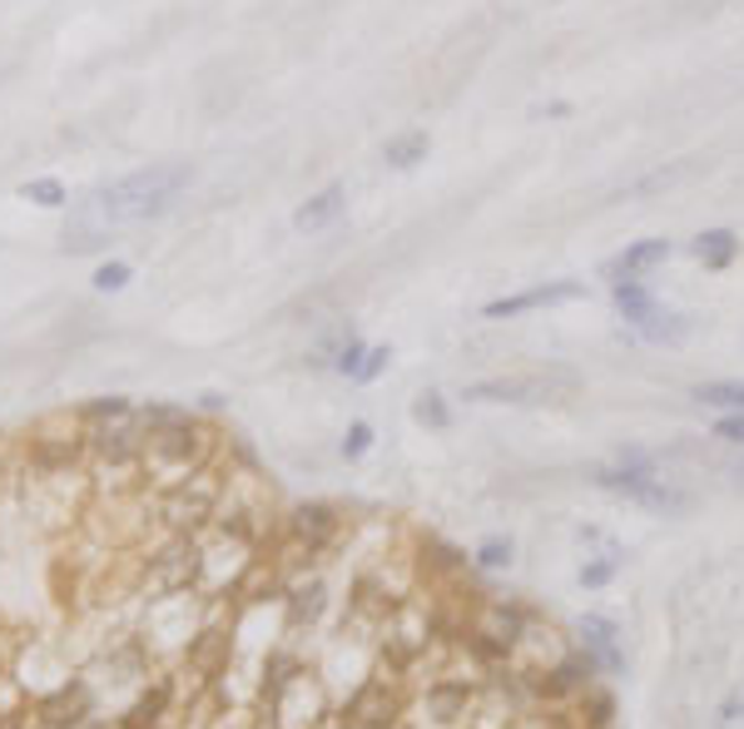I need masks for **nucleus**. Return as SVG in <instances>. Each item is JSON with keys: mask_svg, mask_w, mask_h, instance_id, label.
<instances>
[{"mask_svg": "<svg viewBox=\"0 0 744 729\" xmlns=\"http://www.w3.org/2000/svg\"><path fill=\"white\" fill-rule=\"evenodd\" d=\"M184 189H188L184 164H154V170H134L115 184H99V189L89 194L85 214H95L105 229H115V224H139V219L164 214Z\"/></svg>", "mask_w": 744, "mask_h": 729, "instance_id": "obj_1", "label": "nucleus"}, {"mask_svg": "<svg viewBox=\"0 0 744 729\" xmlns=\"http://www.w3.org/2000/svg\"><path fill=\"white\" fill-rule=\"evenodd\" d=\"M581 392V378L561 368L546 372H521V378H492V382H472L466 402H506V407H561Z\"/></svg>", "mask_w": 744, "mask_h": 729, "instance_id": "obj_2", "label": "nucleus"}, {"mask_svg": "<svg viewBox=\"0 0 744 729\" xmlns=\"http://www.w3.org/2000/svg\"><path fill=\"white\" fill-rule=\"evenodd\" d=\"M591 481L601 491H611V497H625V501H635V507H645L650 516H684V511H690V497L665 487L655 471H635V467L611 461V467H595Z\"/></svg>", "mask_w": 744, "mask_h": 729, "instance_id": "obj_3", "label": "nucleus"}, {"mask_svg": "<svg viewBox=\"0 0 744 729\" xmlns=\"http://www.w3.org/2000/svg\"><path fill=\"white\" fill-rule=\"evenodd\" d=\"M89 447L109 461H129L149 447V422L144 412H115V417H95V437Z\"/></svg>", "mask_w": 744, "mask_h": 729, "instance_id": "obj_4", "label": "nucleus"}, {"mask_svg": "<svg viewBox=\"0 0 744 729\" xmlns=\"http://www.w3.org/2000/svg\"><path fill=\"white\" fill-rule=\"evenodd\" d=\"M581 283H541V289H526V293H511V298H492L486 303V318H521V313H536V308H551V303H571L581 298Z\"/></svg>", "mask_w": 744, "mask_h": 729, "instance_id": "obj_5", "label": "nucleus"}, {"mask_svg": "<svg viewBox=\"0 0 744 729\" xmlns=\"http://www.w3.org/2000/svg\"><path fill=\"white\" fill-rule=\"evenodd\" d=\"M343 209H347V189L343 184H327V189H317L313 199L293 214V229L298 233H317V229H327V224L343 219Z\"/></svg>", "mask_w": 744, "mask_h": 729, "instance_id": "obj_6", "label": "nucleus"}, {"mask_svg": "<svg viewBox=\"0 0 744 729\" xmlns=\"http://www.w3.org/2000/svg\"><path fill=\"white\" fill-rule=\"evenodd\" d=\"M665 259H670V243L665 239H640V243H630V249H625L605 273H611V279H640L645 269H655V263H665Z\"/></svg>", "mask_w": 744, "mask_h": 729, "instance_id": "obj_7", "label": "nucleus"}, {"mask_svg": "<svg viewBox=\"0 0 744 729\" xmlns=\"http://www.w3.org/2000/svg\"><path fill=\"white\" fill-rule=\"evenodd\" d=\"M694 263H704V269H730L734 259H740V233L730 229H704L700 239L690 243Z\"/></svg>", "mask_w": 744, "mask_h": 729, "instance_id": "obj_8", "label": "nucleus"}, {"mask_svg": "<svg viewBox=\"0 0 744 729\" xmlns=\"http://www.w3.org/2000/svg\"><path fill=\"white\" fill-rule=\"evenodd\" d=\"M635 328H640L645 342H670V348L690 338V318H684V313H675V308H660V303H655V308L645 313Z\"/></svg>", "mask_w": 744, "mask_h": 729, "instance_id": "obj_9", "label": "nucleus"}, {"mask_svg": "<svg viewBox=\"0 0 744 729\" xmlns=\"http://www.w3.org/2000/svg\"><path fill=\"white\" fill-rule=\"evenodd\" d=\"M427 150H432L427 130H402L382 144V160H387V170H417L427 160Z\"/></svg>", "mask_w": 744, "mask_h": 729, "instance_id": "obj_10", "label": "nucleus"}, {"mask_svg": "<svg viewBox=\"0 0 744 729\" xmlns=\"http://www.w3.org/2000/svg\"><path fill=\"white\" fill-rule=\"evenodd\" d=\"M611 303H615V313H621L625 323H640L645 313L655 308V298H650V289H645L640 279H615V289H611Z\"/></svg>", "mask_w": 744, "mask_h": 729, "instance_id": "obj_11", "label": "nucleus"}, {"mask_svg": "<svg viewBox=\"0 0 744 729\" xmlns=\"http://www.w3.org/2000/svg\"><path fill=\"white\" fill-rule=\"evenodd\" d=\"M387 715H392V699H382V689H373V685L347 705V719H353V725H367V729L387 725Z\"/></svg>", "mask_w": 744, "mask_h": 729, "instance_id": "obj_12", "label": "nucleus"}, {"mask_svg": "<svg viewBox=\"0 0 744 729\" xmlns=\"http://www.w3.org/2000/svg\"><path fill=\"white\" fill-rule=\"evenodd\" d=\"M293 531L317 546V541H327V536L337 531V516H333L327 507H298V511H293Z\"/></svg>", "mask_w": 744, "mask_h": 729, "instance_id": "obj_13", "label": "nucleus"}, {"mask_svg": "<svg viewBox=\"0 0 744 729\" xmlns=\"http://www.w3.org/2000/svg\"><path fill=\"white\" fill-rule=\"evenodd\" d=\"M694 402L700 407H720V412H744V382H700Z\"/></svg>", "mask_w": 744, "mask_h": 729, "instance_id": "obj_14", "label": "nucleus"}, {"mask_svg": "<svg viewBox=\"0 0 744 729\" xmlns=\"http://www.w3.org/2000/svg\"><path fill=\"white\" fill-rule=\"evenodd\" d=\"M581 635H585V645H591L611 670L621 665V655H615V625H611L605 616H585V620H581Z\"/></svg>", "mask_w": 744, "mask_h": 729, "instance_id": "obj_15", "label": "nucleus"}, {"mask_svg": "<svg viewBox=\"0 0 744 729\" xmlns=\"http://www.w3.org/2000/svg\"><path fill=\"white\" fill-rule=\"evenodd\" d=\"M79 709H85V689L75 685V689H60V695H50V699H45V709H40V719H45L50 729H65V715L75 719Z\"/></svg>", "mask_w": 744, "mask_h": 729, "instance_id": "obj_16", "label": "nucleus"}, {"mask_svg": "<svg viewBox=\"0 0 744 729\" xmlns=\"http://www.w3.org/2000/svg\"><path fill=\"white\" fill-rule=\"evenodd\" d=\"M412 417H417V422H422V427L442 432V427H446V422H452V412H446L442 392H432V388H427V392H417V398H412Z\"/></svg>", "mask_w": 744, "mask_h": 729, "instance_id": "obj_17", "label": "nucleus"}, {"mask_svg": "<svg viewBox=\"0 0 744 729\" xmlns=\"http://www.w3.org/2000/svg\"><path fill=\"white\" fill-rule=\"evenodd\" d=\"M20 194H25L30 204H40V209H65V199H69L65 184H60V179H30Z\"/></svg>", "mask_w": 744, "mask_h": 729, "instance_id": "obj_18", "label": "nucleus"}, {"mask_svg": "<svg viewBox=\"0 0 744 729\" xmlns=\"http://www.w3.org/2000/svg\"><path fill=\"white\" fill-rule=\"evenodd\" d=\"M129 279H134V269H129V263H119V259H109V263H99V269H95V289L99 293H119Z\"/></svg>", "mask_w": 744, "mask_h": 729, "instance_id": "obj_19", "label": "nucleus"}, {"mask_svg": "<svg viewBox=\"0 0 744 729\" xmlns=\"http://www.w3.org/2000/svg\"><path fill=\"white\" fill-rule=\"evenodd\" d=\"M363 362H367V348H363L357 338H347L343 348H337L333 368H337V372H347V378H357V372H363Z\"/></svg>", "mask_w": 744, "mask_h": 729, "instance_id": "obj_20", "label": "nucleus"}, {"mask_svg": "<svg viewBox=\"0 0 744 729\" xmlns=\"http://www.w3.org/2000/svg\"><path fill=\"white\" fill-rule=\"evenodd\" d=\"M506 561H511V541H502V536L486 541V546L476 551V566H482V570H502Z\"/></svg>", "mask_w": 744, "mask_h": 729, "instance_id": "obj_21", "label": "nucleus"}, {"mask_svg": "<svg viewBox=\"0 0 744 729\" xmlns=\"http://www.w3.org/2000/svg\"><path fill=\"white\" fill-rule=\"evenodd\" d=\"M367 447H373V427H367V422H353V427H347V437H343V457L357 461Z\"/></svg>", "mask_w": 744, "mask_h": 729, "instance_id": "obj_22", "label": "nucleus"}, {"mask_svg": "<svg viewBox=\"0 0 744 729\" xmlns=\"http://www.w3.org/2000/svg\"><path fill=\"white\" fill-rule=\"evenodd\" d=\"M611 580H615V561H611V556L591 561V566L581 570V586H585V590H601V586H611Z\"/></svg>", "mask_w": 744, "mask_h": 729, "instance_id": "obj_23", "label": "nucleus"}, {"mask_svg": "<svg viewBox=\"0 0 744 729\" xmlns=\"http://www.w3.org/2000/svg\"><path fill=\"white\" fill-rule=\"evenodd\" d=\"M714 437H720V442H734V447H744V412H724V417L714 422Z\"/></svg>", "mask_w": 744, "mask_h": 729, "instance_id": "obj_24", "label": "nucleus"}, {"mask_svg": "<svg viewBox=\"0 0 744 729\" xmlns=\"http://www.w3.org/2000/svg\"><path fill=\"white\" fill-rule=\"evenodd\" d=\"M159 705H164V689H154L149 699H139V709L125 719V725H129V729H144V719H154V715H159Z\"/></svg>", "mask_w": 744, "mask_h": 729, "instance_id": "obj_25", "label": "nucleus"}, {"mask_svg": "<svg viewBox=\"0 0 744 729\" xmlns=\"http://www.w3.org/2000/svg\"><path fill=\"white\" fill-rule=\"evenodd\" d=\"M382 368H387V348H373V352H367V362H363V372H357L353 382H377V372H382Z\"/></svg>", "mask_w": 744, "mask_h": 729, "instance_id": "obj_26", "label": "nucleus"}, {"mask_svg": "<svg viewBox=\"0 0 744 729\" xmlns=\"http://www.w3.org/2000/svg\"><path fill=\"white\" fill-rule=\"evenodd\" d=\"M115 412H129V402H125V398H99V402H89V417H115Z\"/></svg>", "mask_w": 744, "mask_h": 729, "instance_id": "obj_27", "label": "nucleus"}]
</instances>
